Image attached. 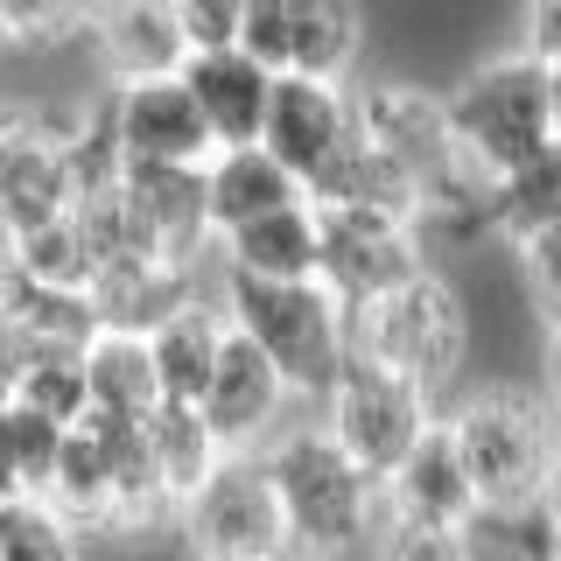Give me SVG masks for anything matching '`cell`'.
<instances>
[{
    "instance_id": "1",
    "label": "cell",
    "mask_w": 561,
    "mask_h": 561,
    "mask_svg": "<svg viewBox=\"0 0 561 561\" xmlns=\"http://www.w3.org/2000/svg\"><path fill=\"white\" fill-rule=\"evenodd\" d=\"M280 505L295 526V554H323V561H373V540L386 526V484L358 463L330 421L309 428H280L267 443Z\"/></svg>"
},
{
    "instance_id": "2",
    "label": "cell",
    "mask_w": 561,
    "mask_h": 561,
    "mask_svg": "<svg viewBox=\"0 0 561 561\" xmlns=\"http://www.w3.org/2000/svg\"><path fill=\"white\" fill-rule=\"evenodd\" d=\"M449 428L463 443L484 491V519H534L540 491L561 463V414L548 393L526 386H478L449 408Z\"/></svg>"
},
{
    "instance_id": "3",
    "label": "cell",
    "mask_w": 561,
    "mask_h": 561,
    "mask_svg": "<svg viewBox=\"0 0 561 561\" xmlns=\"http://www.w3.org/2000/svg\"><path fill=\"white\" fill-rule=\"evenodd\" d=\"M225 302H232V323L288 373V386L302 400H323L337 386V373L351 365V351H358L351 302L323 274H302V280L225 274Z\"/></svg>"
},
{
    "instance_id": "4",
    "label": "cell",
    "mask_w": 561,
    "mask_h": 561,
    "mask_svg": "<svg viewBox=\"0 0 561 561\" xmlns=\"http://www.w3.org/2000/svg\"><path fill=\"white\" fill-rule=\"evenodd\" d=\"M449 127H456V148L491 175H505L526 154H540L554 140L548 57L519 43V49H499V57L470 64L449 84Z\"/></svg>"
},
{
    "instance_id": "5",
    "label": "cell",
    "mask_w": 561,
    "mask_h": 561,
    "mask_svg": "<svg viewBox=\"0 0 561 561\" xmlns=\"http://www.w3.org/2000/svg\"><path fill=\"white\" fill-rule=\"evenodd\" d=\"M175 526L190 561H295V526L267 449H225V463L183 499Z\"/></svg>"
},
{
    "instance_id": "6",
    "label": "cell",
    "mask_w": 561,
    "mask_h": 561,
    "mask_svg": "<svg viewBox=\"0 0 561 561\" xmlns=\"http://www.w3.org/2000/svg\"><path fill=\"white\" fill-rule=\"evenodd\" d=\"M351 323H358V351H365V358H379V365H393V373L421 379L428 393H443V386L463 373L470 309H463V295H456L435 267L408 274L400 288H386L379 302L351 309Z\"/></svg>"
},
{
    "instance_id": "7",
    "label": "cell",
    "mask_w": 561,
    "mask_h": 561,
    "mask_svg": "<svg viewBox=\"0 0 561 561\" xmlns=\"http://www.w3.org/2000/svg\"><path fill=\"white\" fill-rule=\"evenodd\" d=\"M323 421L337 428V443L386 484L414 456L421 435L443 421V408H435V393L421 379L393 373V365H379V358H365V351H351V365L337 373V386L323 393Z\"/></svg>"
},
{
    "instance_id": "8",
    "label": "cell",
    "mask_w": 561,
    "mask_h": 561,
    "mask_svg": "<svg viewBox=\"0 0 561 561\" xmlns=\"http://www.w3.org/2000/svg\"><path fill=\"white\" fill-rule=\"evenodd\" d=\"M323 274L330 288L344 295L351 309L379 302L386 288H400L408 274H421V218H400V210H379V204H323Z\"/></svg>"
},
{
    "instance_id": "9",
    "label": "cell",
    "mask_w": 561,
    "mask_h": 561,
    "mask_svg": "<svg viewBox=\"0 0 561 561\" xmlns=\"http://www.w3.org/2000/svg\"><path fill=\"white\" fill-rule=\"evenodd\" d=\"M105 127H113L127 162H210L218 154V134H210V119H204L183 70L119 78L113 99H105Z\"/></svg>"
},
{
    "instance_id": "10",
    "label": "cell",
    "mask_w": 561,
    "mask_h": 561,
    "mask_svg": "<svg viewBox=\"0 0 561 561\" xmlns=\"http://www.w3.org/2000/svg\"><path fill=\"white\" fill-rule=\"evenodd\" d=\"M78 127L84 119H64V127H49L35 113L8 119V148H0V218H8V239L35 232V225L64 218L78 204Z\"/></svg>"
},
{
    "instance_id": "11",
    "label": "cell",
    "mask_w": 561,
    "mask_h": 561,
    "mask_svg": "<svg viewBox=\"0 0 561 561\" xmlns=\"http://www.w3.org/2000/svg\"><path fill=\"white\" fill-rule=\"evenodd\" d=\"M127 210L140 253H162L175 267H197L204 253H218L204 162H127Z\"/></svg>"
},
{
    "instance_id": "12",
    "label": "cell",
    "mask_w": 561,
    "mask_h": 561,
    "mask_svg": "<svg viewBox=\"0 0 561 561\" xmlns=\"http://www.w3.org/2000/svg\"><path fill=\"white\" fill-rule=\"evenodd\" d=\"M351 134H358V99H351L344 78H316V70H280L274 78V105H267L260 140L302 183H316V175L337 162Z\"/></svg>"
},
{
    "instance_id": "13",
    "label": "cell",
    "mask_w": 561,
    "mask_h": 561,
    "mask_svg": "<svg viewBox=\"0 0 561 561\" xmlns=\"http://www.w3.org/2000/svg\"><path fill=\"white\" fill-rule=\"evenodd\" d=\"M288 400H295L288 373H280V365L245 337V330H232V344H225V358H218V373H210L197 408H204L210 428H218L225 449H267L274 435H280Z\"/></svg>"
},
{
    "instance_id": "14",
    "label": "cell",
    "mask_w": 561,
    "mask_h": 561,
    "mask_svg": "<svg viewBox=\"0 0 561 561\" xmlns=\"http://www.w3.org/2000/svg\"><path fill=\"white\" fill-rule=\"evenodd\" d=\"M358 134L379 140L393 162H408L421 183L435 169H449L456 154V127H449V92H421V84H358Z\"/></svg>"
},
{
    "instance_id": "15",
    "label": "cell",
    "mask_w": 561,
    "mask_h": 561,
    "mask_svg": "<svg viewBox=\"0 0 561 561\" xmlns=\"http://www.w3.org/2000/svg\"><path fill=\"white\" fill-rule=\"evenodd\" d=\"M386 505L408 519H428V526H478L484 519V491H478V470H470L463 443H456L449 414L435 421L428 435L414 443V456L386 478Z\"/></svg>"
},
{
    "instance_id": "16",
    "label": "cell",
    "mask_w": 561,
    "mask_h": 561,
    "mask_svg": "<svg viewBox=\"0 0 561 561\" xmlns=\"http://www.w3.org/2000/svg\"><path fill=\"white\" fill-rule=\"evenodd\" d=\"M183 78H190V92H197L204 119H210V134H218V148L260 140V127H267V105H274V78H280L267 57H253L245 43L190 49Z\"/></svg>"
},
{
    "instance_id": "17",
    "label": "cell",
    "mask_w": 561,
    "mask_h": 561,
    "mask_svg": "<svg viewBox=\"0 0 561 561\" xmlns=\"http://www.w3.org/2000/svg\"><path fill=\"white\" fill-rule=\"evenodd\" d=\"M92 43L105 70L119 78H162V70H183L190 64V28L175 14V0H99L92 14Z\"/></svg>"
},
{
    "instance_id": "18",
    "label": "cell",
    "mask_w": 561,
    "mask_h": 561,
    "mask_svg": "<svg viewBox=\"0 0 561 561\" xmlns=\"http://www.w3.org/2000/svg\"><path fill=\"white\" fill-rule=\"evenodd\" d=\"M204 183H210V225H218V239L239 232V225H253V218H267V210H280V204H302L309 197V183L280 162L267 140L218 148L204 162Z\"/></svg>"
},
{
    "instance_id": "19",
    "label": "cell",
    "mask_w": 561,
    "mask_h": 561,
    "mask_svg": "<svg viewBox=\"0 0 561 561\" xmlns=\"http://www.w3.org/2000/svg\"><path fill=\"white\" fill-rule=\"evenodd\" d=\"M232 330L239 323H232V302H225V295H183V302L148 330L169 400H204V386H210V373H218Z\"/></svg>"
},
{
    "instance_id": "20",
    "label": "cell",
    "mask_w": 561,
    "mask_h": 561,
    "mask_svg": "<svg viewBox=\"0 0 561 561\" xmlns=\"http://www.w3.org/2000/svg\"><path fill=\"white\" fill-rule=\"evenodd\" d=\"M218 260H225V274L302 280V274L323 267V210H316V197L280 204V210H267V218L225 232V239H218Z\"/></svg>"
},
{
    "instance_id": "21",
    "label": "cell",
    "mask_w": 561,
    "mask_h": 561,
    "mask_svg": "<svg viewBox=\"0 0 561 561\" xmlns=\"http://www.w3.org/2000/svg\"><path fill=\"white\" fill-rule=\"evenodd\" d=\"M84 379H92V414H113V421H148L169 400L148 330L99 323V337L84 344Z\"/></svg>"
},
{
    "instance_id": "22",
    "label": "cell",
    "mask_w": 561,
    "mask_h": 561,
    "mask_svg": "<svg viewBox=\"0 0 561 561\" xmlns=\"http://www.w3.org/2000/svg\"><path fill=\"white\" fill-rule=\"evenodd\" d=\"M183 295H197V280H190V267H175L162 253H119L92 280L99 323H113V330H154Z\"/></svg>"
},
{
    "instance_id": "23",
    "label": "cell",
    "mask_w": 561,
    "mask_h": 561,
    "mask_svg": "<svg viewBox=\"0 0 561 561\" xmlns=\"http://www.w3.org/2000/svg\"><path fill=\"white\" fill-rule=\"evenodd\" d=\"M8 393L35 400V408L84 421L92 414V379H84V344H35L8 337Z\"/></svg>"
},
{
    "instance_id": "24",
    "label": "cell",
    "mask_w": 561,
    "mask_h": 561,
    "mask_svg": "<svg viewBox=\"0 0 561 561\" xmlns=\"http://www.w3.org/2000/svg\"><path fill=\"white\" fill-rule=\"evenodd\" d=\"M295 35H288V70H316V78H344L365 57V8L358 0H288Z\"/></svg>"
},
{
    "instance_id": "25",
    "label": "cell",
    "mask_w": 561,
    "mask_h": 561,
    "mask_svg": "<svg viewBox=\"0 0 561 561\" xmlns=\"http://www.w3.org/2000/svg\"><path fill=\"white\" fill-rule=\"evenodd\" d=\"M43 499L64 505V513L84 526V534H113V456H105V443H99L92 421H78V428L64 435L57 478H49Z\"/></svg>"
},
{
    "instance_id": "26",
    "label": "cell",
    "mask_w": 561,
    "mask_h": 561,
    "mask_svg": "<svg viewBox=\"0 0 561 561\" xmlns=\"http://www.w3.org/2000/svg\"><path fill=\"white\" fill-rule=\"evenodd\" d=\"M554 218H561V134L540 154H526L519 169L491 175V225H499L505 239H526Z\"/></svg>"
},
{
    "instance_id": "27",
    "label": "cell",
    "mask_w": 561,
    "mask_h": 561,
    "mask_svg": "<svg viewBox=\"0 0 561 561\" xmlns=\"http://www.w3.org/2000/svg\"><path fill=\"white\" fill-rule=\"evenodd\" d=\"M0 561H84V526L43 491H8L0 513Z\"/></svg>"
},
{
    "instance_id": "28",
    "label": "cell",
    "mask_w": 561,
    "mask_h": 561,
    "mask_svg": "<svg viewBox=\"0 0 561 561\" xmlns=\"http://www.w3.org/2000/svg\"><path fill=\"white\" fill-rule=\"evenodd\" d=\"M70 428H78V421H64V414L35 408V400L8 393V491H49Z\"/></svg>"
},
{
    "instance_id": "29",
    "label": "cell",
    "mask_w": 561,
    "mask_h": 561,
    "mask_svg": "<svg viewBox=\"0 0 561 561\" xmlns=\"http://www.w3.org/2000/svg\"><path fill=\"white\" fill-rule=\"evenodd\" d=\"M8 253L22 260L35 280H57V288H92V280H99V253H92V239H84L78 210L35 225V232H14Z\"/></svg>"
},
{
    "instance_id": "30",
    "label": "cell",
    "mask_w": 561,
    "mask_h": 561,
    "mask_svg": "<svg viewBox=\"0 0 561 561\" xmlns=\"http://www.w3.org/2000/svg\"><path fill=\"white\" fill-rule=\"evenodd\" d=\"M373 561H478V548H470V526H428V519H408L386 505Z\"/></svg>"
},
{
    "instance_id": "31",
    "label": "cell",
    "mask_w": 561,
    "mask_h": 561,
    "mask_svg": "<svg viewBox=\"0 0 561 561\" xmlns=\"http://www.w3.org/2000/svg\"><path fill=\"white\" fill-rule=\"evenodd\" d=\"M92 14H99V0H0V28H8L14 49L92 35Z\"/></svg>"
},
{
    "instance_id": "32",
    "label": "cell",
    "mask_w": 561,
    "mask_h": 561,
    "mask_svg": "<svg viewBox=\"0 0 561 561\" xmlns=\"http://www.w3.org/2000/svg\"><path fill=\"white\" fill-rule=\"evenodd\" d=\"M513 253H519L526 302L540 309V323H554L561 316V218L540 225V232H526V239H513Z\"/></svg>"
},
{
    "instance_id": "33",
    "label": "cell",
    "mask_w": 561,
    "mask_h": 561,
    "mask_svg": "<svg viewBox=\"0 0 561 561\" xmlns=\"http://www.w3.org/2000/svg\"><path fill=\"white\" fill-rule=\"evenodd\" d=\"M288 35H295V8H288V0H245L239 43L253 49V57H267L274 70H288Z\"/></svg>"
},
{
    "instance_id": "34",
    "label": "cell",
    "mask_w": 561,
    "mask_h": 561,
    "mask_svg": "<svg viewBox=\"0 0 561 561\" xmlns=\"http://www.w3.org/2000/svg\"><path fill=\"white\" fill-rule=\"evenodd\" d=\"M175 14H183V28H190L197 49L239 43V28H245V0H175Z\"/></svg>"
},
{
    "instance_id": "35",
    "label": "cell",
    "mask_w": 561,
    "mask_h": 561,
    "mask_svg": "<svg viewBox=\"0 0 561 561\" xmlns=\"http://www.w3.org/2000/svg\"><path fill=\"white\" fill-rule=\"evenodd\" d=\"M519 43L540 57H561V0H519Z\"/></svg>"
},
{
    "instance_id": "36",
    "label": "cell",
    "mask_w": 561,
    "mask_h": 561,
    "mask_svg": "<svg viewBox=\"0 0 561 561\" xmlns=\"http://www.w3.org/2000/svg\"><path fill=\"white\" fill-rule=\"evenodd\" d=\"M540 393H548L554 414H561V316L548 323V344H540Z\"/></svg>"
},
{
    "instance_id": "37",
    "label": "cell",
    "mask_w": 561,
    "mask_h": 561,
    "mask_svg": "<svg viewBox=\"0 0 561 561\" xmlns=\"http://www.w3.org/2000/svg\"><path fill=\"white\" fill-rule=\"evenodd\" d=\"M540 534H548V540H561V463H554V478H548V491H540Z\"/></svg>"
},
{
    "instance_id": "38",
    "label": "cell",
    "mask_w": 561,
    "mask_h": 561,
    "mask_svg": "<svg viewBox=\"0 0 561 561\" xmlns=\"http://www.w3.org/2000/svg\"><path fill=\"white\" fill-rule=\"evenodd\" d=\"M548 92H554V134H561V57H548Z\"/></svg>"
},
{
    "instance_id": "39",
    "label": "cell",
    "mask_w": 561,
    "mask_h": 561,
    "mask_svg": "<svg viewBox=\"0 0 561 561\" xmlns=\"http://www.w3.org/2000/svg\"><path fill=\"white\" fill-rule=\"evenodd\" d=\"M540 561H561V540H548V554H540Z\"/></svg>"
},
{
    "instance_id": "40",
    "label": "cell",
    "mask_w": 561,
    "mask_h": 561,
    "mask_svg": "<svg viewBox=\"0 0 561 561\" xmlns=\"http://www.w3.org/2000/svg\"><path fill=\"white\" fill-rule=\"evenodd\" d=\"M295 561H323V554H295Z\"/></svg>"
}]
</instances>
